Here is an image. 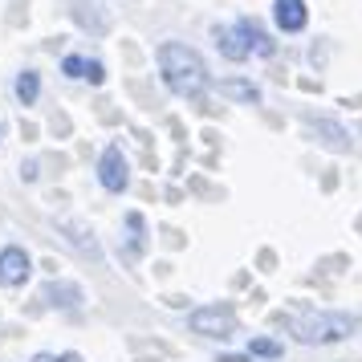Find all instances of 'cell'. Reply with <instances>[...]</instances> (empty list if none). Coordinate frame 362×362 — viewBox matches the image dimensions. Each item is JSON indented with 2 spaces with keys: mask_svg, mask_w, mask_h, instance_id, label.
<instances>
[{
  "mask_svg": "<svg viewBox=\"0 0 362 362\" xmlns=\"http://www.w3.org/2000/svg\"><path fill=\"white\" fill-rule=\"evenodd\" d=\"M159 66H163V82L171 86L175 94H183V98L204 94L208 69H204V62H199L196 49H187V45H180V41H167V45H159Z\"/></svg>",
  "mask_w": 362,
  "mask_h": 362,
  "instance_id": "cell-1",
  "label": "cell"
},
{
  "mask_svg": "<svg viewBox=\"0 0 362 362\" xmlns=\"http://www.w3.org/2000/svg\"><path fill=\"white\" fill-rule=\"evenodd\" d=\"M354 326H358V317H346V313H317V317L297 322V342H305V346H326V342H338V338H346Z\"/></svg>",
  "mask_w": 362,
  "mask_h": 362,
  "instance_id": "cell-2",
  "label": "cell"
},
{
  "mask_svg": "<svg viewBox=\"0 0 362 362\" xmlns=\"http://www.w3.org/2000/svg\"><path fill=\"white\" fill-rule=\"evenodd\" d=\"M192 329L208 334V338H232L236 334V313L228 305H212V310H196L192 313Z\"/></svg>",
  "mask_w": 362,
  "mask_h": 362,
  "instance_id": "cell-3",
  "label": "cell"
},
{
  "mask_svg": "<svg viewBox=\"0 0 362 362\" xmlns=\"http://www.w3.org/2000/svg\"><path fill=\"white\" fill-rule=\"evenodd\" d=\"M98 180L106 192H122L131 183V171H127V159H122L118 147H106V155H102V163H98Z\"/></svg>",
  "mask_w": 362,
  "mask_h": 362,
  "instance_id": "cell-4",
  "label": "cell"
},
{
  "mask_svg": "<svg viewBox=\"0 0 362 362\" xmlns=\"http://www.w3.org/2000/svg\"><path fill=\"white\" fill-rule=\"evenodd\" d=\"M25 277H29V252L8 245L0 252V285H21Z\"/></svg>",
  "mask_w": 362,
  "mask_h": 362,
  "instance_id": "cell-5",
  "label": "cell"
},
{
  "mask_svg": "<svg viewBox=\"0 0 362 362\" xmlns=\"http://www.w3.org/2000/svg\"><path fill=\"white\" fill-rule=\"evenodd\" d=\"M216 45L228 62H245L248 57V45H245V33L240 29H216Z\"/></svg>",
  "mask_w": 362,
  "mask_h": 362,
  "instance_id": "cell-6",
  "label": "cell"
},
{
  "mask_svg": "<svg viewBox=\"0 0 362 362\" xmlns=\"http://www.w3.org/2000/svg\"><path fill=\"white\" fill-rule=\"evenodd\" d=\"M277 25L285 33L305 29V4H301V0H277Z\"/></svg>",
  "mask_w": 362,
  "mask_h": 362,
  "instance_id": "cell-7",
  "label": "cell"
},
{
  "mask_svg": "<svg viewBox=\"0 0 362 362\" xmlns=\"http://www.w3.org/2000/svg\"><path fill=\"white\" fill-rule=\"evenodd\" d=\"M236 29L245 33V45H248V53L257 49L261 57H269V53H273V41H269V33H264V29L257 25V21H240Z\"/></svg>",
  "mask_w": 362,
  "mask_h": 362,
  "instance_id": "cell-8",
  "label": "cell"
},
{
  "mask_svg": "<svg viewBox=\"0 0 362 362\" xmlns=\"http://www.w3.org/2000/svg\"><path fill=\"white\" fill-rule=\"evenodd\" d=\"M248 354H257V358H281L285 350H281V342H273V338H252V342H248Z\"/></svg>",
  "mask_w": 362,
  "mask_h": 362,
  "instance_id": "cell-9",
  "label": "cell"
},
{
  "mask_svg": "<svg viewBox=\"0 0 362 362\" xmlns=\"http://www.w3.org/2000/svg\"><path fill=\"white\" fill-rule=\"evenodd\" d=\"M220 94H228V98H240V102H257V86H245V82H224L220 86Z\"/></svg>",
  "mask_w": 362,
  "mask_h": 362,
  "instance_id": "cell-10",
  "label": "cell"
},
{
  "mask_svg": "<svg viewBox=\"0 0 362 362\" xmlns=\"http://www.w3.org/2000/svg\"><path fill=\"white\" fill-rule=\"evenodd\" d=\"M37 90H41V82H37V74H21L17 78V98L29 106V102L37 98Z\"/></svg>",
  "mask_w": 362,
  "mask_h": 362,
  "instance_id": "cell-11",
  "label": "cell"
},
{
  "mask_svg": "<svg viewBox=\"0 0 362 362\" xmlns=\"http://www.w3.org/2000/svg\"><path fill=\"white\" fill-rule=\"evenodd\" d=\"M86 66H90L86 57H66V66H62V69H66L69 78H86Z\"/></svg>",
  "mask_w": 362,
  "mask_h": 362,
  "instance_id": "cell-12",
  "label": "cell"
},
{
  "mask_svg": "<svg viewBox=\"0 0 362 362\" xmlns=\"http://www.w3.org/2000/svg\"><path fill=\"white\" fill-rule=\"evenodd\" d=\"M33 362H82V354H62V358H53V354H37Z\"/></svg>",
  "mask_w": 362,
  "mask_h": 362,
  "instance_id": "cell-13",
  "label": "cell"
}]
</instances>
